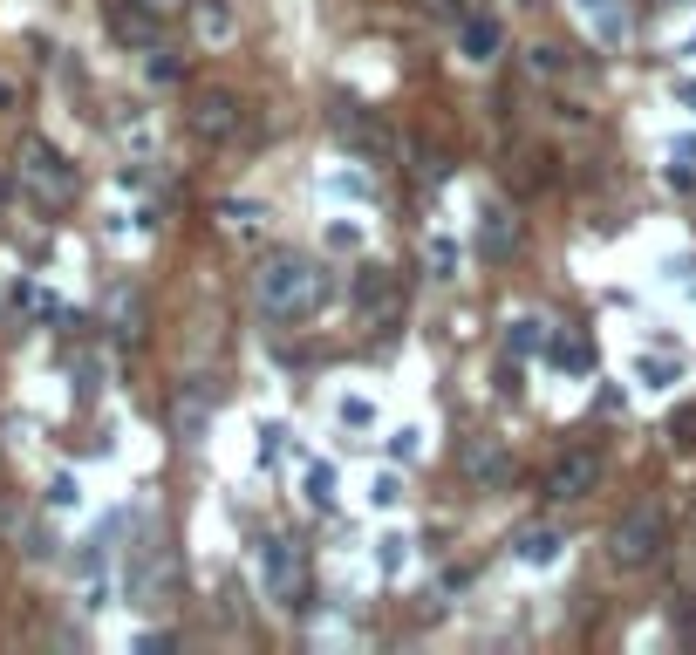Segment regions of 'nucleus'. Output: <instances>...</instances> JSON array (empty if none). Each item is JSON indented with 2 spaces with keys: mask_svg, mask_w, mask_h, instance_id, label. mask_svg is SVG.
<instances>
[{
  "mask_svg": "<svg viewBox=\"0 0 696 655\" xmlns=\"http://www.w3.org/2000/svg\"><path fill=\"white\" fill-rule=\"evenodd\" d=\"M253 294H260L267 321H308V314L328 301V280H321V267H314L308 253H287V246H280V253L260 260Z\"/></svg>",
  "mask_w": 696,
  "mask_h": 655,
  "instance_id": "1",
  "label": "nucleus"
},
{
  "mask_svg": "<svg viewBox=\"0 0 696 655\" xmlns=\"http://www.w3.org/2000/svg\"><path fill=\"white\" fill-rule=\"evenodd\" d=\"M662 546H669V512L649 505V499L628 505L615 519V533H608V553H615V567H628V574H635V567H656Z\"/></svg>",
  "mask_w": 696,
  "mask_h": 655,
  "instance_id": "2",
  "label": "nucleus"
},
{
  "mask_svg": "<svg viewBox=\"0 0 696 655\" xmlns=\"http://www.w3.org/2000/svg\"><path fill=\"white\" fill-rule=\"evenodd\" d=\"M21 178H28L48 205H69V198H76V164L55 151L48 137H21Z\"/></svg>",
  "mask_w": 696,
  "mask_h": 655,
  "instance_id": "3",
  "label": "nucleus"
},
{
  "mask_svg": "<svg viewBox=\"0 0 696 655\" xmlns=\"http://www.w3.org/2000/svg\"><path fill=\"white\" fill-rule=\"evenodd\" d=\"M260 587H267V601L280 608H301V546L294 540H260Z\"/></svg>",
  "mask_w": 696,
  "mask_h": 655,
  "instance_id": "4",
  "label": "nucleus"
},
{
  "mask_svg": "<svg viewBox=\"0 0 696 655\" xmlns=\"http://www.w3.org/2000/svg\"><path fill=\"white\" fill-rule=\"evenodd\" d=\"M239 123H246V110H239L232 89H198L192 96V137L198 144H232Z\"/></svg>",
  "mask_w": 696,
  "mask_h": 655,
  "instance_id": "5",
  "label": "nucleus"
},
{
  "mask_svg": "<svg viewBox=\"0 0 696 655\" xmlns=\"http://www.w3.org/2000/svg\"><path fill=\"white\" fill-rule=\"evenodd\" d=\"M355 314H362L369 328H389V321L403 314V287H396V273L389 267H362L355 273Z\"/></svg>",
  "mask_w": 696,
  "mask_h": 655,
  "instance_id": "6",
  "label": "nucleus"
},
{
  "mask_svg": "<svg viewBox=\"0 0 696 655\" xmlns=\"http://www.w3.org/2000/svg\"><path fill=\"white\" fill-rule=\"evenodd\" d=\"M594 478H601V458H594V451H560V458L546 464V499L574 505V499L594 492Z\"/></svg>",
  "mask_w": 696,
  "mask_h": 655,
  "instance_id": "7",
  "label": "nucleus"
},
{
  "mask_svg": "<svg viewBox=\"0 0 696 655\" xmlns=\"http://www.w3.org/2000/svg\"><path fill=\"white\" fill-rule=\"evenodd\" d=\"M471 239H478L485 260H512V253H519V212H512V205H485Z\"/></svg>",
  "mask_w": 696,
  "mask_h": 655,
  "instance_id": "8",
  "label": "nucleus"
},
{
  "mask_svg": "<svg viewBox=\"0 0 696 655\" xmlns=\"http://www.w3.org/2000/svg\"><path fill=\"white\" fill-rule=\"evenodd\" d=\"M458 48H464V62H499V48H505V28L492 21V14H464V28H458Z\"/></svg>",
  "mask_w": 696,
  "mask_h": 655,
  "instance_id": "9",
  "label": "nucleus"
},
{
  "mask_svg": "<svg viewBox=\"0 0 696 655\" xmlns=\"http://www.w3.org/2000/svg\"><path fill=\"white\" fill-rule=\"evenodd\" d=\"M192 21H198V41H232V35H239V14H232V0H198Z\"/></svg>",
  "mask_w": 696,
  "mask_h": 655,
  "instance_id": "10",
  "label": "nucleus"
},
{
  "mask_svg": "<svg viewBox=\"0 0 696 655\" xmlns=\"http://www.w3.org/2000/svg\"><path fill=\"white\" fill-rule=\"evenodd\" d=\"M512 553H519L526 567H546V560L560 553V533H553V526H519V533H512Z\"/></svg>",
  "mask_w": 696,
  "mask_h": 655,
  "instance_id": "11",
  "label": "nucleus"
},
{
  "mask_svg": "<svg viewBox=\"0 0 696 655\" xmlns=\"http://www.w3.org/2000/svg\"><path fill=\"white\" fill-rule=\"evenodd\" d=\"M464 471H471V478H512V458H505L499 444H471V451H464Z\"/></svg>",
  "mask_w": 696,
  "mask_h": 655,
  "instance_id": "12",
  "label": "nucleus"
},
{
  "mask_svg": "<svg viewBox=\"0 0 696 655\" xmlns=\"http://www.w3.org/2000/svg\"><path fill=\"white\" fill-rule=\"evenodd\" d=\"M219 219H226V232H253V226H260V205H246V198H226V205H219Z\"/></svg>",
  "mask_w": 696,
  "mask_h": 655,
  "instance_id": "13",
  "label": "nucleus"
},
{
  "mask_svg": "<svg viewBox=\"0 0 696 655\" xmlns=\"http://www.w3.org/2000/svg\"><path fill=\"white\" fill-rule=\"evenodd\" d=\"M526 76H560V48H553V41H533V48H526Z\"/></svg>",
  "mask_w": 696,
  "mask_h": 655,
  "instance_id": "14",
  "label": "nucleus"
},
{
  "mask_svg": "<svg viewBox=\"0 0 696 655\" xmlns=\"http://www.w3.org/2000/svg\"><path fill=\"white\" fill-rule=\"evenodd\" d=\"M533 348H546V328L540 321H512V355H533Z\"/></svg>",
  "mask_w": 696,
  "mask_h": 655,
  "instance_id": "15",
  "label": "nucleus"
},
{
  "mask_svg": "<svg viewBox=\"0 0 696 655\" xmlns=\"http://www.w3.org/2000/svg\"><path fill=\"white\" fill-rule=\"evenodd\" d=\"M308 499H314V505L335 499V464H314V471H308Z\"/></svg>",
  "mask_w": 696,
  "mask_h": 655,
  "instance_id": "16",
  "label": "nucleus"
},
{
  "mask_svg": "<svg viewBox=\"0 0 696 655\" xmlns=\"http://www.w3.org/2000/svg\"><path fill=\"white\" fill-rule=\"evenodd\" d=\"M553 362H560V369H587V342L560 335V342H553Z\"/></svg>",
  "mask_w": 696,
  "mask_h": 655,
  "instance_id": "17",
  "label": "nucleus"
},
{
  "mask_svg": "<svg viewBox=\"0 0 696 655\" xmlns=\"http://www.w3.org/2000/svg\"><path fill=\"white\" fill-rule=\"evenodd\" d=\"M144 76H151V82H178V62H171L164 48H151V62H144Z\"/></svg>",
  "mask_w": 696,
  "mask_h": 655,
  "instance_id": "18",
  "label": "nucleus"
},
{
  "mask_svg": "<svg viewBox=\"0 0 696 655\" xmlns=\"http://www.w3.org/2000/svg\"><path fill=\"white\" fill-rule=\"evenodd\" d=\"M676 635H683V642H696V594H683V601H676Z\"/></svg>",
  "mask_w": 696,
  "mask_h": 655,
  "instance_id": "19",
  "label": "nucleus"
},
{
  "mask_svg": "<svg viewBox=\"0 0 696 655\" xmlns=\"http://www.w3.org/2000/svg\"><path fill=\"white\" fill-rule=\"evenodd\" d=\"M430 267L451 273V267H458V246H451V239H430Z\"/></svg>",
  "mask_w": 696,
  "mask_h": 655,
  "instance_id": "20",
  "label": "nucleus"
},
{
  "mask_svg": "<svg viewBox=\"0 0 696 655\" xmlns=\"http://www.w3.org/2000/svg\"><path fill=\"white\" fill-rule=\"evenodd\" d=\"M669 430H676V444L690 451V444H696V410H683V417H676V424H669Z\"/></svg>",
  "mask_w": 696,
  "mask_h": 655,
  "instance_id": "21",
  "label": "nucleus"
},
{
  "mask_svg": "<svg viewBox=\"0 0 696 655\" xmlns=\"http://www.w3.org/2000/svg\"><path fill=\"white\" fill-rule=\"evenodd\" d=\"M14 103H21V89H14V82L0 76V110H14Z\"/></svg>",
  "mask_w": 696,
  "mask_h": 655,
  "instance_id": "22",
  "label": "nucleus"
},
{
  "mask_svg": "<svg viewBox=\"0 0 696 655\" xmlns=\"http://www.w3.org/2000/svg\"><path fill=\"white\" fill-rule=\"evenodd\" d=\"M137 7H151V14H178L185 0H137Z\"/></svg>",
  "mask_w": 696,
  "mask_h": 655,
  "instance_id": "23",
  "label": "nucleus"
},
{
  "mask_svg": "<svg viewBox=\"0 0 696 655\" xmlns=\"http://www.w3.org/2000/svg\"><path fill=\"white\" fill-rule=\"evenodd\" d=\"M683 103H696V82H683Z\"/></svg>",
  "mask_w": 696,
  "mask_h": 655,
  "instance_id": "24",
  "label": "nucleus"
},
{
  "mask_svg": "<svg viewBox=\"0 0 696 655\" xmlns=\"http://www.w3.org/2000/svg\"><path fill=\"white\" fill-rule=\"evenodd\" d=\"M512 7H533V0H512Z\"/></svg>",
  "mask_w": 696,
  "mask_h": 655,
  "instance_id": "25",
  "label": "nucleus"
}]
</instances>
